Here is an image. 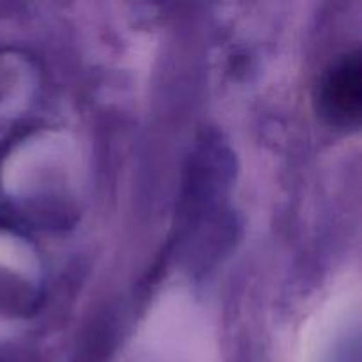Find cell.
Here are the masks:
<instances>
[{"mask_svg": "<svg viewBox=\"0 0 362 362\" xmlns=\"http://www.w3.org/2000/svg\"><path fill=\"white\" fill-rule=\"evenodd\" d=\"M322 110L336 124L357 122L362 106L361 59L346 55L332 67L322 83Z\"/></svg>", "mask_w": 362, "mask_h": 362, "instance_id": "6da1fadb", "label": "cell"}]
</instances>
